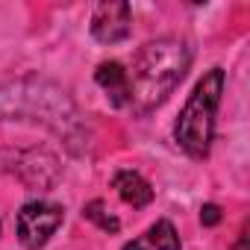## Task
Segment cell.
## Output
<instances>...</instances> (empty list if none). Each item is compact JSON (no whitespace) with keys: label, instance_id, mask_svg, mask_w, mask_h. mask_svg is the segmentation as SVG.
Listing matches in <instances>:
<instances>
[{"label":"cell","instance_id":"6da1fadb","mask_svg":"<svg viewBox=\"0 0 250 250\" xmlns=\"http://www.w3.org/2000/svg\"><path fill=\"white\" fill-rule=\"evenodd\" d=\"M191 65V53L180 39H156L139 47L133 56V68L127 71L130 80V106L136 115H147L156 109L186 77Z\"/></svg>","mask_w":250,"mask_h":250},{"label":"cell","instance_id":"7a4b0ae2","mask_svg":"<svg viewBox=\"0 0 250 250\" xmlns=\"http://www.w3.org/2000/svg\"><path fill=\"white\" fill-rule=\"evenodd\" d=\"M221 94H224V71L212 68L200 77V83L194 85L191 97L186 100V106H183V112L174 124V139L191 159H206L209 156Z\"/></svg>","mask_w":250,"mask_h":250},{"label":"cell","instance_id":"3957f363","mask_svg":"<svg viewBox=\"0 0 250 250\" xmlns=\"http://www.w3.org/2000/svg\"><path fill=\"white\" fill-rule=\"evenodd\" d=\"M65 212L50 200H30L18 212V241L27 250H39L50 241V235L62 227Z\"/></svg>","mask_w":250,"mask_h":250},{"label":"cell","instance_id":"277c9868","mask_svg":"<svg viewBox=\"0 0 250 250\" xmlns=\"http://www.w3.org/2000/svg\"><path fill=\"white\" fill-rule=\"evenodd\" d=\"M133 33V9L124 0H109L100 3L91 15V36L100 44H118L127 42Z\"/></svg>","mask_w":250,"mask_h":250},{"label":"cell","instance_id":"5b68a950","mask_svg":"<svg viewBox=\"0 0 250 250\" xmlns=\"http://www.w3.org/2000/svg\"><path fill=\"white\" fill-rule=\"evenodd\" d=\"M94 80L106 91V97H109V103L115 109H127L130 106V80H127V68L121 62H115V59L100 62L97 71H94Z\"/></svg>","mask_w":250,"mask_h":250},{"label":"cell","instance_id":"8992f818","mask_svg":"<svg viewBox=\"0 0 250 250\" xmlns=\"http://www.w3.org/2000/svg\"><path fill=\"white\" fill-rule=\"evenodd\" d=\"M112 188L121 194L124 203H130L133 209H145V206L153 200L150 183H147L142 174H136V171H118V174L112 177Z\"/></svg>","mask_w":250,"mask_h":250},{"label":"cell","instance_id":"52a82bcc","mask_svg":"<svg viewBox=\"0 0 250 250\" xmlns=\"http://www.w3.org/2000/svg\"><path fill=\"white\" fill-rule=\"evenodd\" d=\"M124 250H183V244L171 221H156L142 238L124 244Z\"/></svg>","mask_w":250,"mask_h":250},{"label":"cell","instance_id":"ba28073f","mask_svg":"<svg viewBox=\"0 0 250 250\" xmlns=\"http://www.w3.org/2000/svg\"><path fill=\"white\" fill-rule=\"evenodd\" d=\"M83 218H85V221H91V224H97L103 232H118V229H121V221H118L112 212H106L103 200H91V203H85Z\"/></svg>","mask_w":250,"mask_h":250},{"label":"cell","instance_id":"9c48e42d","mask_svg":"<svg viewBox=\"0 0 250 250\" xmlns=\"http://www.w3.org/2000/svg\"><path fill=\"white\" fill-rule=\"evenodd\" d=\"M218 221H221V206L206 203V206L200 209V224H203V227H215Z\"/></svg>","mask_w":250,"mask_h":250},{"label":"cell","instance_id":"30bf717a","mask_svg":"<svg viewBox=\"0 0 250 250\" xmlns=\"http://www.w3.org/2000/svg\"><path fill=\"white\" fill-rule=\"evenodd\" d=\"M235 250H247V227L241 229V238H238V244H235Z\"/></svg>","mask_w":250,"mask_h":250}]
</instances>
